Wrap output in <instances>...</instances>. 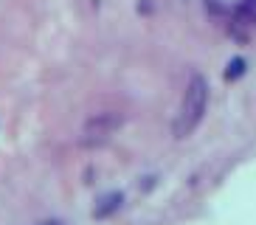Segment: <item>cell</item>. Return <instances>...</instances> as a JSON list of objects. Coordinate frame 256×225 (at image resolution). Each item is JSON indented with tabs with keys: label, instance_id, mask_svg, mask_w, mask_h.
I'll return each instance as SVG.
<instances>
[{
	"label": "cell",
	"instance_id": "3957f363",
	"mask_svg": "<svg viewBox=\"0 0 256 225\" xmlns=\"http://www.w3.org/2000/svg\"><path fill=\"white\" fill-rule=\"evenodd\" d=\"M121 206H124V192L113 188V192H107V194H102L96 200L93 217H96V220H107V217H113L116 211H121Z\"/></svg>",
	"mask_w": 256,
	"mask_h": 225
},
{
	"label": "cell",
	"instance_id": "7a4b0ae2",
	"mask_svg": "<svg viewBox=\"0 0 256 225\" xmlns=\"http://www.w3.org/2000/svg\"><path fill=\"white\" fill-rule=\"evenodd\" d=\"M121 127H124V116H121L118 110L93 112L90 118L84 121L79 144H82V146H102V144L110 141V138H113Z\"/></svg>",
	"mask_w": 256,
	"mask_h": 225
},
{
	"label": "cell",
	"instance_id": "8992f818",
	"mask_svg": "<svg viewBox=\"0 0 256 225\" xmlns=\"http://www.w3.org/2000/svg\"><path fill=\"white\" fill-rule=\"evenodd\" d=\"M37 225H65L62 220H42V222H37Z\"/></svg>",
	"mask_w": 256,
	"mask_h": 225
},
{
	"label": "cell",
	"instance_id": "5b68a950",
	"mask_svg": "<svg viewBox=\"0 0 256 225\" xmlns=\"http://www.w3.org/2000/svg\"><path fill=\"white\" fill-rule=\"evenodd\" d=\"M245 68H248V62L242 60V56H234L226 65V82H236L240 76H245Z\"/></svg>",
	"mask_w": 256,
	"mask_h": 225
},
{
	"label": "cell",
	"instance_id": "6da1fadb",
	"mask_svg": "<svg viewBox=\"0 0 256 225\" xmlns=\"http://www.w3.org/2000/svg\"><path fill=\"white\" fill-rule=\"evenodd\" d=\"M206 107H208V82L200 74H194L188 79L186 93H183L180 107H178V116H174V124H172L174 138H188L194 132L206 116Z\"/></svg>",
	"mask_w": 256,
	"mask_h": 225
},
{
	"label": "cell",
	"instance_id": "277c9868",
	"mask_svg": "<svg viewBox=\"0 0 256 225\" xmlns=\"http://www.w3.org/2000/svg\"><path fill=\"white\" fill-rule=\"evenodd\" d=\"M234 22L236 26H256V0H240L234 8Z\"/></svg>",
	"mask_w": 256,
	"mask_h": 225
}]
</instances>
